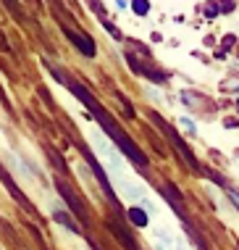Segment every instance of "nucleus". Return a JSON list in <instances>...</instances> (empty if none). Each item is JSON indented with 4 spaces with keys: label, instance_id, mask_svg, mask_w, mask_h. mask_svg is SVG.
Here are the masks:
<instances>
[{
    "label": "nucleus",
    "instance_id": "f257e3e1",
    "mask_svg": "<svg viewBox=\"0 0 239 250\" xmlns=\"http://www.w3.org/2000/svg\"><path fill=\"white\" fill-rule=\"evenodd\" d=\"M50 71H53V77H56L58 82H63V84L68 87V90H71L74 95H77V98L81 100V103L87 105V111H90L92 116H95V121L100 124V129L108 134V140H111V143H113L116 147H119V150L124 153L126 158L132 161V164H137L139 168H145V166H147V158H145V153H142L139 147H137V145L132 143V137H129V134H126L124 129H121L119 124H116V119L111 116V113H108L105 108H102V105L98 103V100H95V95H92V92L87 90V87L81 84L79 79H68V77H63V71H58V69H50Z\"/></svg>",
    "mask_w": 239,
    "mask_h": 250
},
{
    "label": "nucleus",
    "instance_id": "f03ea898",
    "mask_svg": "<svg viewBox=\"0 0 239 250\" xmlns=\"http://www.w3.org/2000/svg\"><path fill=\"white\" fill-rule=\"evenodd\" d=\"M150 119H153V124H155V126H158V129H160V134H163V137H166L168 143L176 147V153H179L181 158H184V164H187L189 168H195V171H200V164H197L195 153L189 150V145H187V143H184V140H181V134L176 132V129H174V126H171V124H166V121H163V119L158 116V113H150Z\"/></svg>",
    "mask_w": 239,
    "mask_h": 250
},
{
    "label": "nucleus",
    "instance_id": "7ed1b4c3",
    "mask_svg": "<svg viewBox=\"0 0 239 250\" xmlns=\"http://www.w3.org/2000/svg\"><path fill=\"white\" fill-rule=\"evenodd\" d=\"M56 190H58V195L66 200V206H68V211H71L77 219L81 221V224H90V216H87V208H84V203H81L79 198H77V192L71 190V187L66 185L63 179H56Z\"/></svg>",
    "mask_w": 239,
    "mask_h": 250
},
{
    "label": "nucleus",
    "instance_id": "20e7f679",
    "mask_svg": "<svg viewBox=\"0 0 239 250\" xmlns=\"http://www.w3.org/2000/svg\"><path fill=\"white\" fill-rule=\"evenodd\" d=\"M108 229H111V232H113V237L119 240L121 245L126 248V250H142V248H139V242H137V237H134V234L126 229V224H124V216H119V213H116L113 219L108 221Z\"/></svg>",
    "mask_w": 239,
    "mask_h": 250
},
{
    "label": "nucleus",
    "instance_id": "39448f33",
    "mask_svg": "<svg viewBox=\"0 0 239 250\" xmlns=\"http://www.w3.org/2000/svg\"><path fill=\"white\" fill-rule=\"evenodd\" d=\"M63 35H66L68 40H71V42L77 45V48H79L81 53H84L87 58H92L95 53H98V48H95V42H92V37L87 35V32H77V29H68V26L63 24Z\"/></svg>",
    "mask_w": 239,
    "mask_h": 250
},
{
    "label": "nucleus",
    "instance_id": "423d86ee",
    "mask_svg": "<svg viewBox=\"0 0 239 250\" xmlns=\"http://www.w3.org/2000/svg\"><path fill=\"white\" fill-rule=\"evenodd\" d=\"M0 182H3L5 187H8V192H11V195H13V198H16L19 203H21V206L26 208V211H29V213H34V208H32V203H29V198H26V195H24L21 190H19L16 185H13L11 174H5V168H3V166H0Z\"/></svg>",
    "mask_w": 239,
    "mask_h": 250
},
{
    "label": "nucleus",
    "instance_id": "0eeeda50",
    "mask_svg": "<svg viewBox=\"0 0 239 250\" xmlns=\"http://www.w3.org/2000/svg\"><path fill=\"white\" fill-rule=\"evenodd\" d=\"M155 250H176V242L171 240L168 232L158 229V232H155Z\"/></svg>",
    "mask_w": 239,
    "mask_h": 250
},
{
    "label": "nucleus",
    "instance_id": "6e6552de",
    "mask_svg": "<svg viewBox=\"0 0 239 250\" xmlns=\"http://www.w3.org/2000/svg\"><path fill=\"white\" fill-rule=\"evenodd\" d=\"M126 216H129V221H132L134 227H145L147 221H150V216L142 211V208H129V213H126Z\"/></svg>",
    "mask_w": 239,
    "mask_h": 250
},
{
    "label": "nucleus",
    "instance_id": "1a4fd4ad",
    "mask_svg": "<svg viewBox=\"0 0 239 250\" xmlns=\"http://www.w3.org/2000/svg\"><path fill=\"white\" fill-rule=\"evenodd\" d=\"M53 219H56L58 224H63L66 229H71V232H77V234H81V227H77V224H74V221L68 219L66 213H60V211H56V213H53Z\"/></svg>",
    "mask_w": 239,
    "mask_h": 250
},
{
    "label": "nucleus",
    "instance_id": "9d476101",
    "mask_svg": "<svg viewBox=\"0 0 239 250\" xmlns=\"http://www.w3.org/2000/svg\"><path fill=\"white\" fill-rule=\"evenodd\" d=\"M132 8H134L137 13H139V16H145V13L150 11V5H147V3H142V0H134V3H132Z\"/></svg>",
    "mask_w": 239,
    "mask_h": 250
},
{
    "label": "nucleus",
    "instance_id": "9b49d317",
    "mask_svg": "<svg viewBox=\"0 0 239 250\" xmlns=\"http://www.w3.org/2000/svg\"><path fill=\"white\" fill-rule=\"evenodd\" d=\"M179 124H181V126H184V129H187L189 134H195V124H192V121H189L187 116H181V119H179Z\"/></svg>",
    "mask_w": 239,
    "mask_h": 250
},
{
    "label": "nucleus",
    "instance_id": "f8f14e48",
    "mask_svg": "<svg viewBox=\"0 0 239 250\" xmlns=\"http://www.w3.org/2000/svg\"><path fill=\"white\" fill-rule=\"evenodd\" d=\"M226 195H229V200L239 208V192H237V190H226Z\"/></svg>",
    "mask_w": 239,
    "mask_h": 250
},
{
    "label": "nucleus",
    "instance_id": "ddd939ff",
    "mask_svg": "<svg viewBox=\"0 0 239 250\" xmlns=\"http://www.w3.org/2000/svg\"><path fill=\"white\" fill-rule=\"evenodd\" d=\"M176 250H187V248H184V245H176Z\"/></svg>",
    "mask_w": 239,
    "mask_h": 250
},
{
    "label": "nucleus",
    "instance_id": "4468645a",
    "mask_svg": "<svg viewBox=\"0 0 239 250\" xmlns=\"http://www.w3.org/2000/svg\"><path fill=\"white\" fill-rule=\"evenodd\" d=\"M92 250H98V245H92Z\"/></svg>",
    "mask_w": 239,
    "mask_h": 250
}]
</instances>
